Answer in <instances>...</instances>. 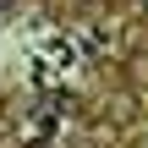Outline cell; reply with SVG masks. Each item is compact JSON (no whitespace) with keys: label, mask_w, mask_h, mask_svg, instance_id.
Masks as SVG:
<instances>
[{"label":"cell","mask_w":148,"mask_h":148,"mask_svg":"<svg viewBox=\"0 0 148 148\" xmlns=\"http://www.w3.org/2000/svg\"><path fill=\"white\" fill-rule=\"evenodd\" d=\"M99 110H104V121H110V126H132V121H137V93H132V88L104 93V104H99Z\"/></svg>","instance_id":"1"},{"label":"cell","mask_w":148,"mask_h":148,"mask_svg":"<svg viewBox=\"0 0 148 148\" xmlns=\"http://www.w3.org/2000/svg\"><path fill=\"white\" fill-rule=\"evenodd\" d=\"M16 132H22V143H27V137H33V143H44V132H49V121H44V115L33 110V115H22V121H16Z\"/></svg>","instance_id":"2"},{"label":"cell","mask_w":148,"mask_h":148,"mask_svg":"<svg viewBox=\"0 0 148 148\" xmlns=\"http://www.w3.org/2000/svg\"><path fill=\"white\" fill-rule=\"evenodd\" d=\"M11 5H16V0H0V11H11Z\"/></svg>","instance_id":"3"},{"label":"cell","mask_w":148,"mask_h":148,"mask_svg":"<svg viewBox=\"0 0 148 148\" xmlns=\"http://www.w3.org/2000/svg\"><path fill=\"white\" fill-rule=\"evenodd\" d=\"M33 148H49V143H33Z\"/></svg>","instance_id":"4"}]
</instances>
